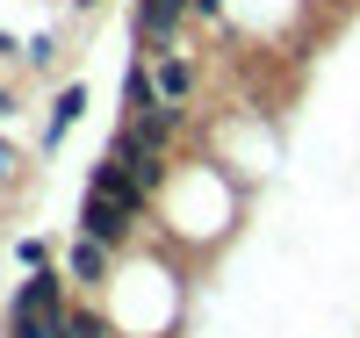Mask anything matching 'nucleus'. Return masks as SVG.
Returning a JSON list of instances; mask_svg holds the SVG:
<instances>
[{"instance_id":"f257e3e1","label":"nucleus","mask_w":360,"mask_h":338,"mask_svg":"<svg viewBox=\"0 0 360 338\" xmlns=\"http://www.w3.org/2000/svg\"><path fill=\"white\" fill-rule=\"evenodd\" d=\"M144 216H152V202H144L137 188H123V195H86L79 188V230L101 238L108 252H130V238L144 230Z\"/></svg>"},{"instance_id":"f03ea898","label":"nucleus","mask_w":360,"mask_h":338,"mask_svg":"<svg viewBox=\"0 0 360 338\" xmlns=\"http://www.w3.org/2000/svg\"><path fill=\"white\" fill-rule=\"evenodd\" d=\"M188 22H195V8H188V0H137V8H130L137 58H159V51H173Z\"/></svg>"},{"instance_id":"7ed1b4c3","label":"nucleus","mask_w":360,"mask_h":338,"mask_svg":"<svg viewBox=\"0 0 360 338\" xmlns=\"http://www.w3.org/2000/svg\"><path fill=\"white\" fill-rule=\"evenodd\" d=\"M65 281H72V295H108L115 288V266H123V252H108L101 238H86V230H72V245H65Z\"/></svg>"},{"instance_id":"20e7f679","label":"nucleus","mask_w":360,"mask_h":338,"mask_svg":"<svg viewBox=\"0 0 360 338\" xmlns=\"http://www.w3.org/2000/svg\"><path fill=\"white\" fill-rule=\"evenodd\" d=\"M72 281H65V266H51V273H22L15 281V302H8V317H44V324H65L72 310Z\"/></svg>"},{"instance_id":"39448f33","label":"nucleus","mask_w":360,"mask_h":338,"mask_svg":"<svg viewBox=\"0 0 360 338\" xmlns=\"http://www.w3.org/2000/svg\"><path fill=\"white\" fill-rule=\"evenodd\" d=\"M152 72H159V101H166V108H195V94H202V65H195V51H188V44L159 51V58H152Z\"/></svg>"},{"instance_id":"423d86ee","label":"nucleus","mask_w":360,"mask_h":338,"mask_svg":"<svg viewBox=\"0 0 360 338\" xmlns=\"http://www.w3.org/2000/svg\"><path fill=\"white\" fill-rule=\"evenodd\" d=\"M86 108H94L86 79H65V86H58V101H51V115H44V151H58V144H65V130H72Z\"/></svg>"},{"instance_id":"0eeeda50","label":"nucleus","mask_w":360,"mask_h":338,"mask_svg":"<svg viewBox=\"0 0 360 338\" xmlns=\"http://www.w3.org/2000/svg\"><path fill=\"white\" fill-rule=\"evenodd\" d=\"M152 108H166L159 101V72H152V58H130V65H123V122L152 115Z\"/></svg>"},{"instance_id":"6e6552de","label":"nucleus","mask_w":360,"mask_h":338,"mask_svg":"<svg viewBox=\"0 0 360 338\" xmlns=\"http://www.w3.org/2000/svg\"><path fill=\"white\" fill-rule=\"evenodd\" d=\"M58 331H65V338H123V324L108 317V302H101V295H79Z\"/></svg>"},{"instance_id":"1a4fd4ad","label":"nucleus","mask_w":360,"mask_h":338,"mask_svg":"<svg viewBox=\"0 0 360 338\" xmlns=\"http://www.w3.org/2000/svg\"><path fill=\"white\" fill-rule=\"evenodd\" d=\"M15 188H29V151L0 130V195H15Z\"/></svg>"},{"instance_id":"9d476101","label":"nucleus","mask_w":360,"mask_h":338,"mask_svg":"<svg viewBox=\"0 0 360 338\" xmlns=\"http://www.w3.org/2000/svg\"><path fill=\"white\" fill-rule=\"evenodd\" d=\"M22 65H29V72H58V65H65V44L44 29V37H29V44H22Z\"/></svg>"},{"instance_id":"9b49d317","label":"nucleus","mask_w":360,"mask_h":338,"mask_svg":"<svg viewBox=\"0 0 360 338\" xmlns=\"http://www.w3.org/2000/svg\"><path fill=\"white\" fill-rule=\"evenodd\" d=\"M15 266L22 273H51L58 259H51V238H15Z\"/></svg>"},{"instance_id":"f8f14e48","label":"nucleus","mask_w":360,"mask_h":338,"mask_svg":"<svg viewBox=\"0 0 360 338\" xmlns=\"http://www.w3.org/2000/svg\"><path fill=\"white\" fill-rule=\"evenodd\" d=\"M0 65H22V37L15 29H0Z\"/></svg>"},{"instance_id":"ddd939ff","label":"nucleus","mask_w":360,"mask_h":338,"mask_svg":"<svg viewBox=\"0 0 360 338\" xmlns=\"http://www.w3.org/2000/svg\"><path fill=\"white\" fill-rule=\"evenodd\" d=\"M188 8H195V22H209V29L224 22V0H188Z\"/></svg>"},{"instance_id":"4468645a","label":"nucleus","mask_w":360,"mask_h":338,"mask_svg":"<svg viewBox=\"0 0 360 338\" xmlns=\"http://www.w3.org/2000/svg\"><path fill=\"white\" fill-rule=\"evenodd\" d=\"M8 115H22V94H15L8 79H0V122H8Z\"/></svg>"},{"instance_id":"2eb2a0df","label":"nucleus","mask_w":360,"mask_h":338,"mask_svg":"<svg viewBox=\"0 0 360 338\" xmlns=\"http://www.w3.org/2000/svg\"><path fill=\"white\" fill-rule=\"evenodd\" d=\"M65 8H72V15H101L108 0H65Z\"/></svg>"}]
</instances>
